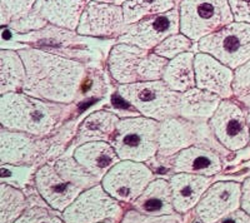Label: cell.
Returning a JSON list of instances; mask_svg holds the SVG:
<instances>
[{
	"label": "cell",
	"mask_w": 250,
	"mask_h": 223,
	"mask_svg": "<svg viewBox=\"0 0 250 223\" xmlns=\"http://www.w3.org/2000/svg\"><path fill=\"white\" fill-rule=\"evenodd\" d=\"M26 69L23 92L39 99L71 104L79 94L85 66L78 59L39 48L18 50Z\"/></svg>",
	"instance_id": "obj_1"
},
{
	"label": "cell",
	"mask_w": 250,
	"mask_h": 223,
	"mask_svg": "<svg viewBox=\"0 0 250 223\" xmlns=\"http://www.w3.org/2000/svg\"><path fill=\"white\" fill-rule=\"evenodd\" d=\"M70 104L55 103L24 92L0 95V126L9 131L46 137L69 117Z\"/></svg>",
	"instance_id": "obj_2"
},
{
	"label": "cell",
	"mask_w": 250,
	"mask_h": 223,
	"mask_svg": "<svg viewBox=\"0 0 250 223\" xmlns=\"http://www.w3.org/2000/svg\"><path fill=\"white\" fill-rule=\"evenodd\" d=\"M34 183L42 200L62 213L83 192L100 183V179L83 168L73 156H65L40 166L34 173Z\"/></svg>",
	"instance_id": "obj_3"
},
{
	"label": "cell",
	"mask_w": 250,
	"mask_h": 223,
	"mask_svg": "<svg viewBox=\"0 0 250 223\" xmlns=\"http://www.w3.org/2000/svg\"><path fill=\"white\" fill-rule=\"evenodd\" d=\"M108 70L119 86L159 80L169 60L131 44L118 43L108 55Z\"/></svg>",
	"instance_id": "obj_4"
},
{
	"label": "cell",
	"mask_w": 250,
	"mask_h": 223,
	"mask_svg": "<svg viewBox=\"0 0 250 223\" xmlns=\"http://www.w3.org/2000/svg\"><path fill=\"white\" fill-rule=\"evenodd\" d=\"M160 122L135 115L122 118L110 144L120 160L148 162L158 156Z\"/></svg>",
	"instance_id": "obj_5"
},
{
	"label": "cell",
	"mask_w": 250,
	"mask_h": 223,
	"mask_svg": "<svg viewBox=\"0 0 250 223\" xmlns=\"http://www.w3.org/2000/svg\"><path fill=\"white\" fill-rule=\"evenodd\" d=\"M118 94L140 115L158 122L179 115L182 93L175 92L163 79L122 84Z\"/></svg>",
	"instance_id": "obj_6"
},
{
	"label": "cell",
	"mask_w": 250,
	"mask_h": 223,
	"mask_svg": "<svg viewBox=\"0 0 250 223\" xmlns=\"http://www.w3.org/2000/svg\"><path fill=\"white\" fill-rule=\"evenodd\" d=\"M191 146L209 147L219 153L229 152L216 140L208 122H196L180 115L160 122L159 157L171 158Z\"/></svg>",
	"instance_id": "obj_7"
},
{
	"label": "cell",
	"mask_w": 250,
	"mask_h": 223,
	"mask_svg": "<svg viewBox=\"0 0 250 223\" xmlns=\"http://www.w3.org/2000/svg\"><path fill=\"white\" fill-rule=\"evenodd\" d=\"M180 33L193 42L235 22L229 0H182Z\"/></svg>",
	"instance_id": "obj_8"
},
{
	"label": "cell",
	"mask_w": 250,
	"mask_h": 223,
	"mask_svg": "<svg viewBox=\"0 0 250 223\" xmlns=\"http://www.w3.org/2000/svg\"><path fill=\"white\" fill-rule=\"evenodd\" d=\"M196 48L235 70L250 60V23L228 24L200 39Z\"/></svg>",
	"instance_id": "obj_9"
},
{
	"label": "cell",
	"mask_w": 250,
	"mask_h": 223,
	"mask_svg": "<svg viewBox=\"0 0 250 223\" xmlns=\"http://www.w3.org/2000/svg\"><path fill=\"white\" fill-rule=\"evenodd\" d=\"M123 213L119 201L98 183L83 192L62 216L65 223H100L108 220L119 222Z\"/></svg>",
	"instance_id": "obj_10"
},
{
	"label": "cell",
	"mask_w": 250,
	"mask_h": 223,
	"mask_svg": "<svg viewBox=\"0 0 250 223\" xmlns=\"http://www.w3.org/2000/svg\"><path fill=\"white\" fill-rule=\"evenodd\" d=\"M208 123L214 137L227 151H242L250 144L247 112L236 99H223Z\"/></svg>",
	"instance_id": "obj_11"
},
{
	"label": "cell",
	"mask_w": 250,
	"mask_h": 223,
	"mask_svg": "<svg viewBox=\"0 0 250 223\" xmlns=\"http://www.w3.org/2000/svg\"><path fill=\"white\" fill-rule=\"evenodd\" d=\"M155 179L144 162L120 160L102 179V186L111 197L123 203H134Z\"/></svg>",
	"instance_id": "obj_12"
},
{
	"label": "cell",
	"mask_w": 250,
	"mask_h": 223,
	"mask_svg": "<svg viewBox=\"0 0 250 223\" xmlns=\"http://www.w3.org/2000/svg\"><path fill=\"white\" fill-rule=\"evenodd\" d=\"M180 33L179 9L153 15L128 25L126 32L119 38V43L137 45L153 52L167 38Z\"/></svg>",
	"instance_id": "obj_13"
},
{
	"label": "cell",
	"mask_w": 250,
	"mask_h": 223,
	"mask_svg": "<svg viewBox=\"0 0 250 223\" xmlns=\"http://www.w3.org/2000/svg\"><path fill=\"white\" fill-rule=\"evenodd\" d=\"M50 139L0 128V163L31 166L48 156Z\"/></svg>",
	"instance_id": "obj_14"
},
{
	"label": "cell",
	"mask_w": 250,
	"mask_h": 223,
	"mask_svg": "<svg viewBox=\"0 0 250 223\" xmlns=\"http://www.w3.org/2000/svg\"><path fill=\"white\" fill-rule=\"evenodd\" d=\"M128 29L123 6L91 0L80 18L77 33L88 38H118Z\"/></svg>",
	"instance_id": "obj_15"
},
{
	"label": "cell",
	"mask_w": 250,
	"mask_h": 223,
	"mask_svg": "<svg viewBox=\"0 0 250 223\" xmlns=\"http://www.w3.org/2000/svg\"><path fill=\"white\" fill-rule=\"evenodd\" d=\"M242 206V184L234 180H219L205 192L194 208L202 223H216Z\"/></svg>",
	"instance_id": "obj_16"
},
{
	"label": "cell",
	"mask_w": 250,
	"mask_h": 223,
	"mask_svg": "<svg viewBox=\"0 0 250 223\" xmlns=\"http://www.w3.org/2000/svg\"><path fill=\"white\" fill-rule=\"evenodd\" d=\"M195 87L214 93L222 99L234 97V70L207 53H196L194 60Z\"/></svg>",
	"instance_id": "obj_17"
},
{
	"label": "cell",
	"mask_w": 250,
	"mask_h": 223,
	"mask_svg": "<svg viewBox=\"0 0 250 223\" xmlns=\"http://www.w3.org/2000/svg\"><path fill=\"white\" fill-rule=\"evenodd\" d=\"M175 173L214 177L223 169V159L215 149L203 146H191L170 158Z\"/></svg>",
	"instance_id": "obj_18"
},
{
	"label": "cell",
	"mask_w": 250,
	"mask_h": 223,
	"mask_svg": "<svg viewBox=\"0 0 250 223\" xmlns=\"http://www.w3.org/2000/svg\"><path fill=\"white\" fill-rule=\"evenodd\" d=\"M169 183L171 187L174 209L179 215H185L199 203L208 188L213 184V177L174 173L169 178Z\"/></svg>",
	"instance_id": "obj_19"
},
{
	"label": "cell",
	"mask_w": 250,
	"mask_h": 223,
	"mask_svg": "<svg viewBox=\"0 0 250 223\" xmlns=\"http://www.w3.org/2000/svg\"><path fill=\"white\" fill-rule=\"evenodd\" d=\"M91 0H37L33 12L59 28L77 32L80 18Z\"/></svg>",
	"instance_id": "obj_20"
},
{
	"label": "cell",
	"mask_w": 250,
	"mask_h": 223,
	"mask_svg": "<svg viewBox=\"0 0 250 223\" xmlns=\"http://www.w3.org/2000/svg\"><path fill=\"white\" fill-rule=\"evenodd\" d=\"M73 157L83 168L102 182L103 177L113 168L120 158L109 142H88L77 147Z\"/></svg>",
	"instance_id": "obj_21"
},
{
	"label": "cell",
	"mask_w": 250,
	"mask_h": 223,
	"mask_svg": "<svg viewBox=\"0 0 250 223\" xmlns=\"http://www.w3.org/2000/svg\"><path fill=\"white\" fill-rule=\"evenodd\" d=\"M133 204V209L145 217H160L176 213L173 204L171 187L169 180L156 178Z\"/></svg>",
	"instance_id": "obj_22"
},
{
	"label": "cell",
	"mask_w": 250,
	"mask_h": 223,
	"mask_svg": "<svg viewBox=\"0 0 250 223\" xmlns=\"http://www.w3.org/2000/svg\"><path fill=\"white\" fill-rule=\"evenodd\" d=\"M122 118L111 111L93 112L83 120L75 134L74 142L78 147L88 142H109L113 139L118 123Z\"/></svg>",
	"instance_id": "obj_23"
},
{
	"label": "cell",
	"mask_w": 250,
	"mask_h": 223,
	"mask_svg": "<svg viewBox=\"0 0 250 223\" xmlns=\"http://www.w3.org/2000/svg\"><path fill=\"white\" fill-rule=\"evenodd\" d=\"M222 98L214 93L194 88L182 93L179 115L196 122H208L222 103Z\"/></svg>",
	"instance_id": "obj_24"
},
{
	"label": "cell",
	"mask_w": 250,
	"mask_h": 223,
	"mask_svg": "<svg viewBox=\"0 0 250 223\" xmlns=\"http://www.w3.org/2000/svg\"><path fill=\"white\" fill-rule=\"evenodd\" d=\"M26 69L19 53L14 49L0 50V95L23 92Z\"/></svg>",
	"instance_id": "obj_25"
},
{
	"label": "cell",
	"mask_w": 250,
	"mask_h": 223,
	"mask_svg": "<svg viewBox=\"0 0 250 223\" xmlns=\"http://www.w3.org/2000/svg\"><path fill=\"white\" fill-rule=\"evenodd\" d=\"M195 54L187 52L169 60L162 79L175 92L184 93L195 87Z\"/></svg>",
	"instance_id": "obj_26"
},
{
	"label": "cell",
	"mask_w": 250,
	"mask_h": 223,
	"mask_svg": "<svg viewBox=\"0 0 250 223\" xmlns=\"http://www.w3.org/2000/svg\"><path fill=\"white\" fill-rule=\"evenodd\" d=\"M175 8V0H126L123 12L126 25L140 22L144 18L170 12Z\"/></svg>",
	"instance_id": "obj_27"
},
{
	"label": "cell",
	"mask_w": 250,
	"mask_h": 223,
	"mask_svg": "<svg viewBox=\"0 0 250 223\" xmlns=\"http://www.w3.org/2000/svg\"><path fill=\"white\" fill-rule=\"evenodd\" d=\"M30 206L20 188L0 184V223H14Z\"/></svg>",
	"instance_id": "obj_28"
},
{
	"label": "cell",
	"mask_w": 250,
	"mask_h": 223,
	"mask_svg": "<svg viewBox=\"0 0 250 223\" xmlns=\"http://www.w3.org/2000/svg\"><path fill=\"white\" fill-rule=\"evenodd\" d=\"M37 0H0V22L1 25H9L10 22L30 14Z\"/></svg>",
	"instance_id": "obj_29"
},
{
	"label": "cell",
	"mask_w": 250,
	"mask_h": 223,
	"mask_svg": "<svg viewBox=\"0 0 250 223\" xmlns=\"http://www.w3.org/2000/svg\"><path fill=\"white\" fill-rule=\"evenodd\" d=\"M193 43V40L189 39L187 35H184L183 33H178V34H173L167 38L164 42H162L154 49L153 52L165 59L171 60L183 53L190 52Z\"/></svg>",
	"instance_id": "obj_30"
},
{
	"label": "cell",
	"mask_w": 250,
	"mask_h": 223,
	"mask_svg": "<svg viewBox=\"0 0 250 223\" xmlns=\"http://www.w3.org/2000/svg\"><path fill=\"white\" fill-rule=\"evenodd\" d=\"M14 223H65L59 212L48 204H33Z\"/></svg>",
	"instance_id": "obj_31"
},
{
	"label": "cell",
	"mask_w": 250,
	"mask_h": 223,
	"mask_svg": "<svg viewBox=\"0 0 250 223\" xmlns=\"http://www.w3.org/2000/svg\"><path fill=\"white\" fill-rule=\"evenodd\" d=\"M33 176L31 166H14V164H1V183L23 188L28 186Z\"/></svg>",
	"instance_id": "obj_32"
},
{
	"label": "cell",
	"mask_w": 250,
	"mask_h": 223,
	"mask_svg": "<svg viewBox=\"0 0 250 223\" xmlns=\"http://www.w3.org/2000/svg\"><path fill=\"white\" fill-rule=\"evenodd\" d=\"M49 23L44 18L40 17L37 13L31 12L30 14L25 15L23 18H19L17 20H13L9 23V29H12L17 33H21V34H28L30 32H37V30H42L45 26H48Z\"/></svg>",
	"instance_id": "obj_33"
},
{
	"label": "cell",
	"mask_w": 250,
	"mask_h": 223,
	"mask_svg": "<svg viewBox=\"0 0 250 223\" xmlns=\"http://www.w3.org/2000/svg\"><path fill=\"white\" fill-rule=\"evenodd\" d=\"M234 97L250 94V60L234 70Z\"/></svg>",
	"instance_id": "obj_34"
},
{
	"label": "cell",
	"mask_w": 250,
	"mask_h": 223,
	"mask_svg": "<svg viewBox=\"0 0 250 223\" xmlns=\"http://www.w3.org/2000/svg\"><path fill=\"white\" fill-rule=\"evenodd\" d=\"M125 223H184V220L180 217L179 213L174 215L160 216V217H145L139 215L138 212H128L123 220Z\"/></svg>",
	"instance_id": "obj_35"
},
{
	"label": "cell",
	"mask_w": 250,
	"mask_h": 223,
	"mask_svg": "<svg viewBox=\"0 0 250 223\" xmlns=\"http://www.w3.org/2000/svg\"><path fill=\"white\" fill-rule=\"evenodd\" d=\"M235 22L250 23V0H229Z\"/></svg>",
	"instance_id": "obj_36"
},
{
	"label": "cell",
	"mask_w": 250,
	"mask_h": 223,
	"mask_svg": "<svg viewBox=\"0 0 250 223\" xmlns=\"http://www.w3.org/2000/svg\"><path fill=\"white\" fill-rule=\"evenodd\" d=\"M216 223H250V216L248 215L247 212L240 208L238 211L233 212L231 215L222 218V220L218 221Z\"/></svg>",
	"instance_id": "obj_37"
},
{
	"label": "cell",
	"mask_w": 250,
	"mask_h": 223,
	"mask_svg": "<svg viewBox=\"0 0 250 223\" xmlns=\"http://www.w3.org/2000/svg\"><path fill=\"white\" fill-rule=\"evenodd\" d=\"M240 208L250 216V177L242 183V206Z\"/></svg>",
	"instance_id": "obj_38"
},
{
	"label": "cell",
	"mask_w": 250,
	"mask_h": 223,
	"mask_svg": "<svg viewBox=\"0 0 250 223\" xmlns=\"http://www.w3.org/2000/svg\"><path fill=\"white\" fill-rule=\"evenodd\" d=\"M236 100L239 102V104L245 109L247 112V117H248V124H249V129H250V94L243 95V97L235 98Z\"/></svg>",
	"instance_id": "obj_39"
},
{
	"label": "cell",
	"mask_w": 250,
	"mask_h": 223,
	"mask_svg": "<svg viewBox=\"0 0 250 223\" xmlns=\"http://www.w3.org/2000/svg\"><path fill=\"white\" fill-rule=\"evenodd\" d=\"M95 1H99V3H106V4H114V5L123 6V4H124L126 0H95Z\"/></svg>",
	"instance_id": "obj_40"
},
{
	"label": "cell",
	"mask_w": 250,
	"mask_h": 223,
	"mask_svg": "<svg viewBox=\"0 0 250 223\" xmlns=\"http://www.w3.org/2000/svg\"><path fill=\"white\" fill-rule=\"evenodd\" d=\"M100 223H117V221H111V220H108V221H104V222H100Z\"/></svg>",
	"instance_id": "obj_41"
},
{
	"label": "cell",
	"mask_w": 250,
	"mask_h": 223,
	"mask_svg": "<svg viewBox=\"0 0 250 223\" xmlns=\"http://www.w3.org/2000/svg\"><path fill=\"white\" fill-rule=\"evenodd\" d=\"M123 223H125V222H123Z\"/></svg>",
	"instance_id": "obj_42"
}]
</instances>
